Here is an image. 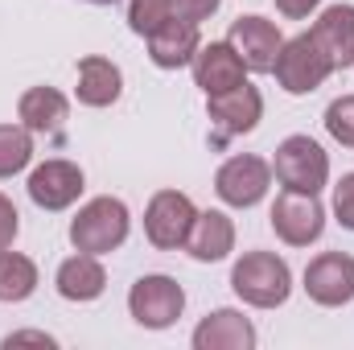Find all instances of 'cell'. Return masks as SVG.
Returning a JSON list of instances; mask_svg holds the SVG:
<instances>
[{
  "label": "cell",
  "mask_w": 354,
  "mask_h": 350,
  "mask_svg": "<svg viewBox=\"0 0 354 350\" xmlns=\"http://www.w3.org/2000/svg\"><path fill=\"white\" fill-rule=\"evenodd\" d=\"M268 185H272V165L264 157H252V153L223 161V169L214 177L218 198L231 202V206H256L268 194Z\"/></svg>",
  "instance_id": "9"
},
{
  "label": "cell",
  "mask_w": 354,
  "mask_h": 350,
  "mask_svg": "<svg viewBox=\"0 0 354 350\" xmlns=\"http://www.w3.org/2000/svg\"><path fill=\"white\" fill-rule=\"evenodd\" d=\"M4 347H54V338H50V334H33V330H25V334H8Z\"/></svg>",
  "instance_id": "29"
},
{
  "label": "cell",
  "mask_w": 354,
  "mask_h": 350,
  "mask_svg": "<svg viewBox=\"0 0 354 350\" xmlns=\"http://www.w3.org/2000/svg\"><path fill=\"white\" fill-rule=\"evenodd\" d=\"M83 194V169L71 161H46L29 177V198L41 210H66Z\"/></svg>",
  "instance_id": "13"
},
{
  "label": "cell",
  "mask_w": 354,
  "mask_h": 350,
  "mask_svg": "<svg viewBox=\"0 0 354 350\" xmlns=\"http://www.w3.org/2000/svg\"><path fill=\"white\" fill-rule=\"evenodd\" d=\"M87 4H115V0H87Z\"/></svg>",
  "instance_id": "30"
},
{
  "label": "cell",
  "mask_w": 354,
  "mask_h": 350,
  "mask_svg": "<svg viewBox=\"0 0 354 350\" xmlns=\"http://www.w3.org/2000/svg\"><path fill=\"white\" fill-rule=\"evenodd\" d=\"M169 17H174V0H132V4H128V25H132L140 37L157 33Z\"/></svg>",
  "instance_id": "23"
},
{
  "label": "cell",
  "mask_w": 354,
  "mask_h": 350,
  "mask_svg": "<svg viewBox=\"0 0 354 350\" xmlns=\"http://www.w3.org/2000/svg\"><path fill=\"white\" fill-rule=\"evenodd\" d=\"M103 284H107V272L99 268L91 252H79L58 268V293L66 301H95L103 293Z\"/></svg>",
  "instance_id": "19"
},
{
  "label": "cell",
  "mask_w": 354,
  "mask_h": 350,
  "mask_svg": "<svg viewBox=\"0 0 354 350\" xmlns=\"http://www.w3.org/2000/svg\"><path fill=\"white\" fill-rule=\"evenodd\" d=\"M243 71L248 66L231 50V42H210V46H198V54H194V83L206 91V95H223V91L248 83Z\"/></svg>",
  "instance_id": "12"
},
{
  "label": "cell",
  "mask_w": 354,
  "mask_h": 350,
  "mask_svg": "<svg viewBox=\"0 0 354 350\" xmlns=\"http://www.w3.org/2000/svg\"><path fill=\"white\" fill-rule=\"evenodd\" d=\"M194 347L198 350H252L256 347V330L243 313L235 309H214L198 330H194Z\"/></svg>",
  "instance_id": "15"
},
{
  "label": "cell",
  "mask_w": 354,
  "mask_h": 350,
  "mask_svg": "<svg viewBox=\"0 0 354 350\" xmlns=\"http://www.w3.org/2000/svg\"><path fill=\"white\" fill-rule=\"evenodd\" d=\"M326 128L338 145H351L354 149V95H342L326 107Z\"/></svg>",
  "instance_id": "24"
},
{
  "label": "cell",
  "mask_w": 354,
  "mask_h": 350,
  "mask_svg": "<svg viewBox=\"0 0 354 350\" xmlns=\"http://www.w3.org/2000/svg\"><path fill=\"white\" fill-rule=\"evenodd\" d=\"M272 231L288 243V248H309L322 231H326V210L317 202V194H297L284 190L272 206Z\"/></svg>",
  "instance_id": "7"
},
{
  "label": "cell",
  "mask_w": 354,
  "mask_h": 350,
  "mask_svg": "<svg viewBox=\"0 0 354 350\" xmlns=\"http://www.w3.org/2000/svg\"><path fill=\"white\" fill-rule=\"evenodd\" d=\"M115 99H120V66L107 58H83L79 62V103L111 107Z\"/></svg>",
  "instance_id": "20"
},
{
  "label": "cell",
  "mask_w": 354,
  "mask_h": 350,
  "mask_svg": "<svg viewBox=\"0 0 354 350\" xmlns=\"http://www.w3.org/2000/svg\"><path fill=\"white\" fill-rule=\"evenodd\" d=\"M17 227H21V223H17V206H12V202L0 194V252H4V248H12V239H17Z\"/></svg>",
  "instance_id": "27"
},
{
  "label": "cell",
  "mask_w": 354,
  "mask_h": 350,
  "mask_svg": "<svg viewBox=\"0 0 354 350\" xmlns=\"http://www.w3.org/2000/svg\"><path fill=\"white\" fill-rule=\"evenodd\" d=\"M330 177V157L309 136H288L276 149V181L297 194H317Z\"/></svg>",
  "instance_id": "4"
},
{
  "label": "cell",
  "mask_w": 354,
  "mask_h": 350,
  "mask_svg": "<svg viewBox=\"0 0 354 350\" xmlns=\"http://www.w3.org/2000/svg\"><path fill=\"white\" fill-rule=\"evenodd\" d=\"M33 157V140H29V128L21 124H0V177L21 174Z\"/></svg>",
  "instance_id": "22"
},
{
  "label": "cell",
  "mask_w": 354,
  "mask_h": 350,
  "mask_svg": "<svg viewBox=\"0 0 354 350\" xmlns=\"http://www.w3.org/2000/svg\"><path fill=\"white\" fill-rule=\"evenodd\" d=\"M305 293L334 309V305H346L354 297V256L346 252H322L317 260H309L305 268Z\"/></svg>",
  "instance_id": "10"
},
{
  "label": "cell",
  "mask_w": 354,
  "mask_h": 350,
  "mask_svg": "<svg viewBox=\"0 0 354 350\" xmlns=\"http://www.w3.org/2000/svg\"><path fill=\"white\" fill-rule=\"evenodd\" d=\"M124 239H128V206L120 198H95V202H87L75 214V223H71L75 252L103 256V252H115Z\"/></svg>",
  "instance_id": "2"
},
{
  "label": "cell",
  "mask_w": 354,
  "mask_h": 350,
  "mask_svg": "<svg viewBox=\"0 0 354 350\" xmlns=\"http://www.w3.org/2000/svg\"><path fill=\"white\" fill-rule=\"evenodd\" d=\"M272 71H276V83L288 91V95H309V91H317L334 75V62L313 42V33H301V37H292V42L280 46Z\"/></svg>",
  "instance_id": "3"
},
{
  "label": "cell",
  "mask_w": 354,
  "mask_h": 350,
  "mask_svg": "<svg viewBox=\"0 0 354 350\" xmlns=\"http://www.w3.org/2000/svg\"><path fill=\"white\" fill-rule=\"evenodd\" d=\"M128 309L145 330H165L174 326L185 309V293L174 276H140L128 293Z\"/></svg>",
  "instance_id": "6"
},
{
  "label": "cell",
  "mask_w": 354,
  "mask_h": 350,
  "mask_svg": "<svg viewBox=\"0 0 354 350\" xmlns=\"http://www.w3.org/2000/svg\"><path fill=\"white\" fill-rule=\"evenodd\" d=\"M231 50L243 58V66L248 71H272L276 66V54H280V46H284V37H280V29L264 21V17H239L235 25H231Z\"/></svg>",
  "instance_id": "11"
},
{
  "label": "cell",
  "mask_w": 354,
  "mask_h": 350,
  "mask_svg": "<svg viewBox=\"0 0 354 350\" xmlns=\"http://www.w3.org/2000/svg\"><path fill=\"white\" fill-rule=\"evenodd\" d=\"M194 219H198V210H194V202H189L185 194L161 190V194H153V202H149V210H145V235H149L153 248L177 252V248H185Z\"/></svg>",
  "instance_id": "5"
},
{
  "label": "cell",
  "mask_w": 354,
  "mask_h": 350,
  "mask_svg": "<svg viewBox=\"0 0 354 350\" xmlns=\"http://www.w3.org/2000/svg\"><path fill=\"white\" fill-rule=\"evenodd\" d=\"M334 214L346 231H354V174H346L334 190Z\"/></svg>",
  "instance_id": "25"
},
{
  "label": "cell",
  "mask_w": 354,
  "mask_h": 350,
  "mask_svg": "<svg viewBox=\"0 0 354 350\" xmlns=\"http://www.w3.org/2000/svg\"><path fill=\"white\" fill-rule=\"evenodd\" d=\"M21 124L29 128V132H58L62 124H66V111H71V103H66V95L54 87H29L21 95Z\"/></svg>",
  "instance_id": "18"
},
{
  "label": "cell",
  "mask_w": 354,
  "mask_h": 350,
  "mask_svg": "<svg viewBox=\"0 0 354 350\" xmlns=\"http://www.w3.org/2000/svg\"><path fill=\"white\" fill-rule=\"evenodd\" d=\"M198 25L194 21H181V17H169L157 33H149V58L161 66V71H177L185 62H194L198 54Z\"/></svg>",
  "instance_id": "14"
},
{
  "label": "cell",
  "mask_w": 354,
  "mask_h": 350,
  "mask_svg": "<svg viewBox=\"0 0 354 350\" xmlns=\"http://www.w3.org/2000/svg\"><path fill=\"white\" fill-rule=\"evenodd\" d=\"M37 288V268L21 252H0V301H25Z\"/></svg>",
  "instance_id": "21"
},
{
  "label": "cell",
  "mask_w": 354,
  "mask_h": 350,
  "mask_svg": "<svg viewBox=\"0 0 354 350\" xmlns=\"http://www.w3.org/2000/svg\"><path fill=\"white\" fill-rule=\"evenodd\" d=\"M264 116V99L252 83H239V87L223 91V95H210V124H214V140H231V136H243L260 124Z\"/></svg>",
  "instance_id": "8"
},
{
  "label": "cell",
  "mask_w": 354,
  "mask_h": 350,
  "mask_svg": "<svg viewBox=\"0 0 354 350\" xmlns=\"http://www.w3.org/2000/svg\"><path fill=\"white\" fill-rule=\"evenodd\" d=\"M309 33H313V42L326 50V58L334 62V71L354 62V8L351 4H334V8H326Z\"/></svg>",
  "instance_id": "16"
},
{
  "label": "cell",
  "mask_w": 354,
  "mask_h": 350,
  "mask_svg": "<svg viewBox=\"0 0 354 350\" xmlns=\"http://www.w3.org/2000/svg\"><path fill=\"white\" fill-rule=\"evenodd\" d=\"M322 0H276V8L284 12V17H292V21H301V17H309L313 8H317Z\"/></svg>",
  "instance_id": "28"
},
{
  "label": "cell",
  "mask_w": 354,
  "mask_h": 350,
  "mask_svg": "<svg viewBox=\"0 0 354 350\" xmlns=\"http://www.w3.org/2000/svg\"><path fill=\"white\" fill-rule=\"evenodd\" d=\"M231 288L256 305V309H276L288 301V288H292V276H288V264L272 252H248L243 260L231 268Z\"/></svg>",
  "instance_id": "1"
},
{
  "label": "cell",
  "mask_w": 354,
  "mask_h": 350,
  "mask_svg": "<svg viewBox=\"0 0 354 350\" xmlns=\"http://www.w3.org/2000/svg\"><path fill=\"white\" fill-rule=\"evenodd\" d=\"M218 4L223 0H174V17H181V21H206L210 12H218Z\"/></svg>",
  "instance_id": "26"
},
{
  "label": "cell",
  "mask_w": 354,
  "mask_h": 350,
  "mask_svg": "<svg viewBox=\"0 0 354 350\" xmlns=\"http://www.w3.org/2000/svg\"><path fill=\"white\" fill-rule=\"evenodd\" d=\"M185 248H189L194 260H202V264L223 260V256L235 248V227H231V219H227L223 210H206V214H198L194 227H189Z\"/></svg>",
  "instance_id": "17"
}]
</instances>
